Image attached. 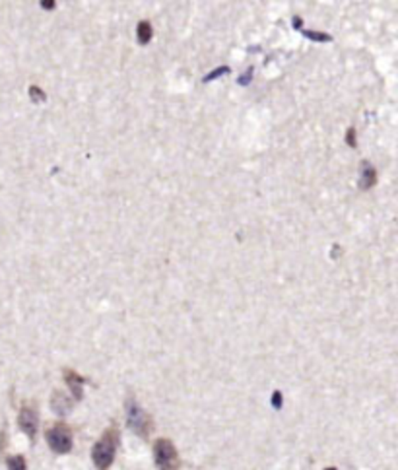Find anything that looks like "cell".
<instances>
[{"mask_svg":"<svg viewBox=\"0 0 398 470\" xmlns=\"http://www.w3.org/2000/svg\"><path fill=\"white\" fill-rule=\"evenodd\" d=\"M117 447H119V432L117 427H109L103 432V436L95 441V445L91 449V460L97 470H107L113 465L115 455H117Z\"/></svg>","mask_w":398,"mask_h":470,"instance_id":"6da1fadb","label":"cell"},{"mask_svg":"<svg viewBox=\"0 0 398 470\" xmlns=\"http://www.w3.org/2000/svg\"><path fill=\"white\" fill-rule=\"evenodd\" d=\"M45 437L51 451L57 453V455H69L70 451H72V447H74L72 432H70L69 425L62 424V422H58V424H55L53 427H49Z\"/></svg>","mask_w":398,"mask_h":470,"instance_id":"7a4b0ae2","label":"cell"},{"mask_svg":"<svg viewBox=\"0 0 398 470\" xmlns=\"http://www.w3.org/2000/svg\"><path fill=\"white\" fill-rule=\"evenodd\" d=\"M154 460L159 470H177L181 465L179 453L169 439H158L154 443Z\"/></svg>","mask_w":398,"mask_h":470,"instance_id":"3957f363","label":"cell"},{"mask_svg":"<svg viewBox=\"0 0 398 470\" xmlns=\"http://www.w3.org/2000/svg\"><path fill=\"white\" fill-rule=\"evenodd\" d=\"M126 422L128 427L140 437H148L152 432V418L138 406L134 399H128L126 402Z\"/></svg>","mask_w":398,"mask_h":470,"instance_id":"277c9868","label":"cell"},{"mask_svg":"<svg viewBox=\"0 0 398 470\" xmlns=\"http://www.w3.org/2000/svg\"><path fill=\"white\" fill-rule=\"evenodd\" d=\"M18 424L22 427V432L30 439H35L37 436V427H39V416H37V410H35L32 404H25L22 410H20V416H18Z\"/></svg>","mask_w":398,"mask_h":470,"instance_id":"5b68a950","label":"cell"},{"mask_svg":"<svg viewBox=\"0 0 398 470\" xmlns=\"http://www.w3.org/2000/svg\"><path fill=\"white\" fill-rule=\"evenodd\" d=\"M65 381H67V385H69L70 392H72V397H74V401H82V395H84V390H82V387H84V383H86V379L80 377L76 371H72V369H65Z\"/></svg>","mask_w":398,"mask_h":470,"instance_id":"8992f818","label":"cell"},{"mask_svg":"<svg viewBox=\"0 0 398 470\" xmlns=\"http://www.w3.org/2000/svg\"><path fill=\"white\" fill-rule=\"evenodd\" d=\"M51 408H53V412L58 414V416H65V414L70 412V408H72V401H70L65 392L55 390V392H53V399H51Z\"/></svg>","mask_w":398,"mask_h":470,"instance_id":"52a82bcc","label":"cell"},{"mask_svg":"<svg viewBox=\"0 0 398 470\" xmlns=\"http://www.w3.org/2000/svg\"><path fill=\"white\" fill-rule=\"evenodd\" d=\"M375 185V169L367 163V161H364V165H362V181H360V187L362 189H369V187H373Z\"/></svg>","mask_w":398,"mask_h":470,"instance_id":"ba28073f","label":"cell"},{"mask_svg":"<svg viewBox=\"0 0 398 470\" xmlns=\"http://www.w3.org/2000/svg\"><path fill=\"white\" fill-rule=\"evenodd\" d=\"M152 35H154V32H152V25H150V22H146V20H144V22L138 23L137 37H138V41H140L142 45H146V43H150Z\"/></svg>","mask_w":398,"mask_h":470,"instance_id":"9c48e42d","label":"cell"},{"mask_svg":"<svg viewBox=\"0 0 398 470\" xmlns=\"http://www.w3.org/2000/svg\"><path fill=\"white\" fill-rule=\"evenodd\" d=\"M6 465H8V470H27V465H25V459H23L22 455L8 457V459H6Z\"/></svg>","mask_w":398,"mask_h":470,"instance_id":"30bf717a","label":"cell"},{"mask_svg":"<svg viewBox=\"0 0 398 470\" xmlns=\"http://www.w3.org/2000/svg\"><path fill=\"white\" fill-rule=\"evenodd\" d=\"M30 97H32V102H35V104H43L47 99L45 92H43L41 88H37V86H32V88H30Z\"/></svg>","mask_w":398,"mask_h":470,"instance_id":"8fae6325","label":"cell"},{"mask_svg":"<svg viewBox=\"0 0 398 470\" xmlns=\"http://www.w3.org/2000/svg\"><path fill=\"white\" fill-rule=\"evenodd\" d=\"M303 32V35L307 37V39H313V41H332V37L327 34H320V32H311V30H301Z\"/></svg>","mask_w":398,"mask_h":470,"instance_id":"7c38bea8","label":"cell"},{"mask_svg":"<svg viewBox=\"0 0 398 470\" xmlns=\"http://www.w3.org/2000/svg\"><path fill=\"white\" fill-rule=\"evenodd\" d=\"M229 69L228 67H220V69H216L214 72H210V74H206L204 76V84H208V82L216 80V78H220V76H224V74H228Z\"/></svg>","mask_w":398,"mask_h":470,"instance_id":"4fadbf2b","label":"cell"},{"mask_svg":"<svg viewBox=\"0 0 398 470\" xmlns=\"http://www.w3.org/2000/svg\"><path fill=\"white\" fill-rule=\"evenodd\" d=\"M250 80H253V69L247 70V74L239 76V84H241V86H249Z\"/></svg>","mask_w":398,"mask_h":470,"instance_id":"5bb4252c","label":"cell"},{"mask_svg":"<svg viewBox=\"0 0 398 470\" xmlns=\"http://www.w3.org/2000/svg\"><path fill=\"white\" fill-rule=\"evenodd\" d=\"M272 404L274 408H282V392L280 390H276L272 395Z\"/></svg>","mask_w":398,"mask_h":470,"instance_id":"9a60e30c","label":"cell"},{"mask_svg":"<svg viewBox=\"0 0 398 470\" xmlns=\"http://www.w3.org/2000/svg\"><path fill=\"white\" fill-rule=\"evenodd\" d=\"M346 142H348V146L355 148V130H353V128L348 130V134H346Z\"/></svg>","mask_w":398,"mask_h":470,"instance_id":"2e32d148","label":"cell"},{"mask_svg":"<svg viewBox=\"0 0 398 470\" xmlns=\"http://www.w3.org/2000/svg\"><path fill=\"white\" fill-rule=\"evenodd\" d=\"M41 6H43L45 10H53L57 4H55V2H49V0H41Z\"/></svg>","mask_w":398,"mask_h":470,"instance_id":"e0dca14e","label":"cell"},{"mask_svg":"<svg viewBox=\"0 0 398 470\" xmlns=\"http://www.w3.org/2000/svg\"><path fill=\"white\" fill-rule=\"evenodd\" d=\"M294 25H296V30H301V18H299V16L294 18Z\"/></svg>","mask_w":398,"mask_h":470,"instance_id":"ac0fdd59","label":"cell"},{"mask_svg":"<svg viewBox=\"0 0 398 470\" xmlns=\"http://www.w3.org/2000/svg\"><path fill=\"white\" fill-rule=\"evenodd\" d=\"M325 470H336L334 467H329V469H325Z\"/></svg>","mask_w":398,"mask_h":470,"instance_id":"d6986e66","label":"cell"}]
</instances>
